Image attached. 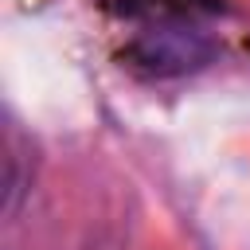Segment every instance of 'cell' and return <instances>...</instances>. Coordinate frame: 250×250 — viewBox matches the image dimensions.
<instances>
[{"label":"cell","mask_w":250,"mask_h":250,"mask_svg":"<svg viewBox=\"0 0 250 250\" xmlns=\"http://www.w3.org/2000/svg\"><path fill=\"white\" fill-rule=\"evenodd\" d=\"M215 55V43L195 27H152L133 43V59L152 74H184L203 66Z\"/></svg>","instance_id":"cell-1"}]
</instances>
